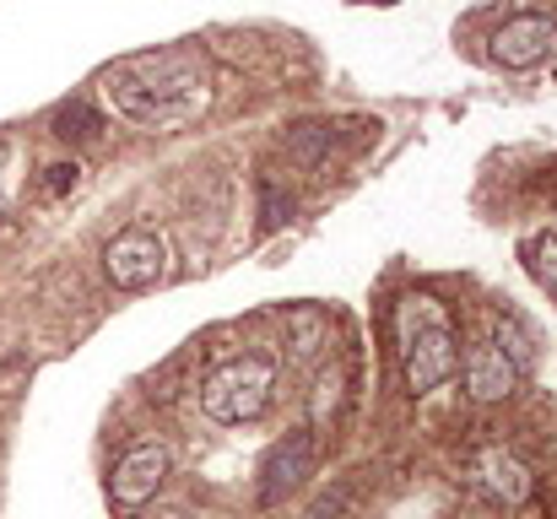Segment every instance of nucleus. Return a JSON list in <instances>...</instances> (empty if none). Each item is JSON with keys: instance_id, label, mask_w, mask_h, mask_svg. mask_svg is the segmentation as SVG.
I'll return each instance as SVG.
<instances>
[{"instance_id": "1", "label": "nucleus", "mask_w": 557, "mask_h": 519, "mask_svg": "<svg viewBox=\"0 0 557 519\" xmlns=\"http://www.w3.org/2000/svg\"><path fill=\"white\" fill-rule=\"evenodd\" d=\"M103 98L114 114L147 131H180L211 103V65L200 49H158L103 71Z\"/></svg>"}, {"instance_id": "2", "label": "nucleus", "mask_w": 557, "mask_h": 519, "mask_svg": "<svg viewBox=\"0 0 557 519\" xmlns=\"http://www.w3.org/2000/svg\"><path fill=\"white\" fill-rule=\"evenodd\" d=\"M395 351H400V373H406L411 395H433L438 384H449L460 368V342H455L449 309L428 293H406L395 304Z\"/></svg>"}, {"instance_id": "3", "label": "nucleus", "mask_w": 557, "mask_h": 519, "mask_svg": "<svg viewBox=\"0 0 557 519\" xmlns=\"http://www.w3.org/2000/svg\"><path fill=\"white\" fill-rule=\"evenodd\" d=\"M276 368L265 357H233L200 384V411L216 422H255L271 406Z\"/></svg>"}, {"instance_id": "4", "label": "nucleus", "mask_w": 557, "mask_h": 519, "mask_svg": "<svg viewBox=\"0 0 557 519\" xmlns=\"http://www.w3.org/2000/svg\"><path fill=\"white\" fill-rule=\"evenodd\" d=\"M103 271L120 293H147L163 282L169 271V238L152 233V227H125L120 238H109L103 249Z\"/></svg>"}, {"instance_id": "5", "label": "nucleus", "mask_w": 557, "mask_h": 519, "mask_svg": "<svg viewBox=\"0 0 557 519\" xmlns=\"http://www.w3.org/2000/svg\"><path fill=\"white\" fill-rule=\"evenodd\" d=\"M169 466H174V455H169V444H158V438L125 449L120 466H114V477H109V498H114L120 509H147V504L158 498V487L169 482Z\"/></svg>"}, {"instance_id": "6", "label": "nucleus", "mask_w": 557, "mask_h": 519, "mask_svg": "<svg viewBox=\"0 0 557 519\" xmlns=\"http://www.w3.org/2000/svg\"><path fill=\"white\" fill-rule=\"evenodd\" d=\"M314 460H320V438L314 433H287L260 466V498L282 504L287 493H298L314 477Z\"/></svg>"}, {"instance_id": "7", "label": "nucleus", "mask_w": 557, "mask_h": 519, "mask_svg": "<svg viewBox=\"0 0 557 519\" xmlns=\"http://www.w3.org/2000/svg\"><path fill=\"white\" fill-rule=\"evenodd\" d=\"M557 54V22L553 16H509L498 33H493V60L509 65V71H531L542 60Z\"/></svg>"}, {"instance_id": "8", "label": "nucleus", "mask_w": 557, "mask_h": 519, "mask_svg": "<svg viewBox=\"0 0 557 519\" xmlns=\"http://www.w3.org/2000/svg\"><path fill=\"white\" fill-rule=\"evenodd\" d=\"M460 373H466V390H471V400H509L515 395V384H520V368L509 362V351L493 342H476L466 351V362H460Z\"/></svg>"}, {"instance_id": "9", "label": "nucleus", "mask_w": 557, "mask_h": 519, "mask_svg": "<svg viewBox=\"0 0 557 519\" xmlns=\"http://www.w3.org/2000/svg\"><path fill=\"white\" fill-rule=\"evenodd\" d=\"M476 482L498 498V504H525L531 498V471L509 455V449H487V455H476Z\"/></svg>"}, {"instance_id": "10", "label": "nucleus", "mask_w": 557, "mask_h": 519, "mask_svg": "<svg viewBox=\"0 0 557 519\" xmlns=\"http://www.w3.org/2000/svg\"><path fill=\"white\" fill-rule=\"evenodd\" d=\"M287 331H293V357H314L325 342V320L314 309H293L287 314Z\"/></svg>"}, {"instance_id": "11", "label": "nucleus", "mask_w": 557, "mask_h": 519, "mask_svg": "<svg viewBox=\"0 0 557 519\" xmlns=\"http://www.w3.org/2000/svg\"><path fill=\"white\" fill-rule=\"evenodd\" d=\"M493 342L509 351V362H515L520 373H525V368L536 362V351H531V336H525V325H520V320H509V314H504V320H493Z\"/></svg>"}, {"instance_id": "12", "label": "nucleus", "mask_w": 557, "mask_h": 519, "mask_svg": "<svg viewBox=\"0 0 557 519\" xmlns=\"http://www.w3.org/2000/svg\"><path fill=\"white\" fill-rule=\"evenodd\" d=\"M54 131H60L65 141H87V136H98V131H103V120H98L87 103H71V109H60V114H54Z\"/></svg>"}, {"instance_id": "13", "label": "nucleus", "mask_w": 557, "mask_h": 519, "mask_svg": "<svg viewBox=\"0 0 557 519\" xmlns=\"http://www.w3.org/2000/svg\"><path fill=\"white\" fill-rule=\"evenodd\" d=\"M531 276L547 287V298H557V233H547V238H536L531 249Z\"/></svg>"}, {"instance_id": "14", "label": "nucleus", "mask_w": 557, "mask_h": 519, "mask_svg": "<svg viewBox=\"0 0 557 519\" xmlns=\"http://www.w3.org/2000/svg\"><path fill=\"white\" fill-rule=\"evenodd\" d=\"M342 368H331V373H320V384H314V422H325V411H336V400H342Z\"/></svg>"}, {"instance_id": "15", "label": "nucleus", "mask_w": 557, "mask_h": 519, "mask_svg": "<svg viewBox=\"0 0 557 519\" xmlns=\"http://www.w3.org/2000/svg\"><path fill=\"white\" fill-rule=\"evenodd\" d=\"M76 178H82V169H76V163H54V169H49V195L76 189Z\"/></svg>"}, {"instance_id": "16", "label": "nucleus", "mask_w": 557, "mask_h": 519, "mask_svg": "<svg viewBox=\"0 0 557 519\" xmlns=\"http://www.w3.org/2000/svg\"><path fill=\"white\" fill-rule=\"evenodd\" d=\"M276 222H282V195L265 189V227H276Z\"/></svg>"}, {"instance_id": "17", "label": "nucleus", "mask_w": 557, "mask_h": 519, "mask_svg": "<svg viewBox=\"0 0 557 519\" xmlns=\"http://www.w3.org/2000/svg\"><path fill=\"white\" fill-rule=\"evenodd\" d=\"M141 519H185V509H152V515H141Z\"/></svg>"}, {"instance_id": "18", "label": "nucleus", "mask_w": 557, "mask_h": 519, "mask_svg": "<svg viewBox=\"0 0 557 519\" xmlns=\"http://www.w3.org/2000/svg\"><path fill=\"white\" fill-rule=\"evenodd\" d=\"M373 5H395V0H373Z\"/></svg>"}, {"instance_id": "19", "label": "nucleus", "mask_w": 557, "mask_h": 519, "mask_svg": "<svg viewBox=\"0 0 557 519\" xmlns=\"http://www.w3.org/2000/svg\"><path fill=\"white\" fill-rule=\"evenodd\" d=\"M0 163H5V147H0Z\"/></svg>"}]
</instances>
